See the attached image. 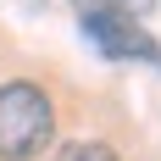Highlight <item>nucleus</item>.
Segmentation results:
<instances>
[{
  "mask_svg": "<svg viewBox=\"0 0 161 161\" xmlns=\"http://www.w3.org/2000/svg\"><path fill=\"white\" fill-rule=\"evenodd\" d=\"M50 100L33 83H0V161H33L50 145Z\"/></svg>",
  "mask_w": 161,
  "mask_h": 161,
  "instance_id": "nucleus-1",
  "label": "nucleus"
},
{
  "mask_svg": "<svg viewBox=\"0 0 161 161\" xmlns=\"http://www.w3.org/2000/svg\"><path fill=\"white\" fill-rule=\"evenodd\" d=\"M83 33H89V45H95L100 56H111V61H156L161 67V45L133 22V17H89Z\"/></svg>",
  "mask_w": 161,
  "mask_h": 161,
  "instance_id": "nucleus-2",
  "label": "nucleus"
},
{
  "mask_svg": "<svg viewBox=\"0 0 161 161\" xmlns=\"http://www.w3.org/2000/svg\"><path fill=\"white\" fill-rule=\"evenodd\" d=\"M78 6V17L89 22V17H133L139 22V11H150V0H72Z\"/></svg>",
  "mask_w": 161,
  "mask_h": 161,
  "instance_id": "nucleus-3",
  "label": "nucleus"
},
{
  "mask_svg": "<svg viewBox=\"0 0 161 161\" xmlns=\"http://www.w3.org/2000/svg\"><path fill=\"white\" fill-rule=\"evenodd\" d=\"M56 161H122L111 145H95V139H78V145H61Z\"/></svg>",
  "mask_w": 161,
  "mask_h": 161,
  "instance_id": "nucleus-4",
  "label": "nucleus"
}]
</instances>
